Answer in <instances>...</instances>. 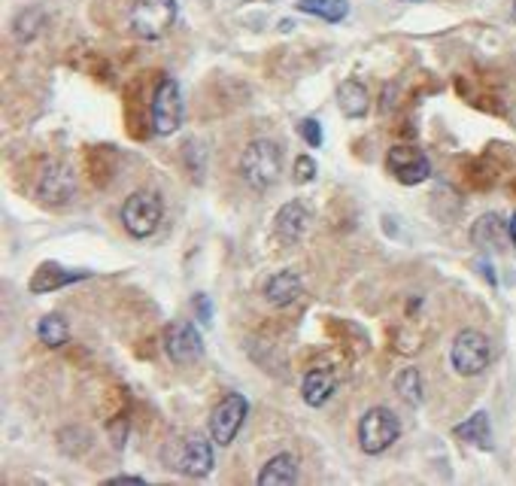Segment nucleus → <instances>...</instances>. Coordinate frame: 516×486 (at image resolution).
Returning <instances> with one entry per match:
<instances>
[{
  "instance_id": "nucleus-1",
  "label": "nucleus",
  "mask_w": 516,
  "mask_h": 486,
  "mask_svg": "<svg viewBox=\"0 0 516 486\" xmlns=\"http://www.w3.org/2000/svg\"><path fill=\"white\" fill-rule=\"evenodd\" d=\"M237 167H241V177L246 186L256 189V192H265V189H271L283 173V149L276 146L274 140L258 137V140L246 143Z\"/></svg>"
},
{
  "instance_id": "nucleus-2",
  "label": "nucleus",
  "mask_w": 516,
  "mask_h": 486,
  "mask_svg": "<svg viewBox=\"0 0 516 486\" xmlns=\"http://www.w3.org/2000/svg\"><path fill=\"white\" fill-rule=\"evenodd\" d=\"M162 459L171 472H179L186 477H206L213 472V447L204 435L173 437L168 447L162 450Z\"/></svg>"
},
{
  "instance_id": "nucleus-3",
  "label": "nucleus",
  "mask_w": 516,
  "mask_h": 486,
  "mask_svg": "<svg viewBox=\"0 0 516 486\" xmlns=\"http://www.w3.org/2000/svg\"><path fill=\"white\" fill-rule=\"evenodd\" d=\"M177 15H179L177 0H134L128 25L140 40H162L177 25Z\"/></svg>"
},
{
  "instance_id": "nucleus-4",
  "label": "nucleus",
  "mask_w": 516,
  "mask_h": 486,
  "mask_svg": "<svg viewBox=\"0 0 516 486\" xmlns=\"http://www.w3.org/2000/svg\"><path fill=\"white\" fill-rule=\"evenodd\" d=\"M164 216V204L158 192H134L131 198H125L122 204V225L131 237H143L155 234L158 225H162Z\"/></svg>"
},
{
  "instance_id": "nucleus-5",
  "label": "nucleus",
  "mask_w": 516,
  "mask_h": 486,
  "mask_svg": "<svg viewBox=\"0 0 516 486\" xmlns=\"http://www.w3.org/2000/svg\"><path fill=\"white\" fill-rule=\"evenodd\" d=\"M401 437V422L389 408H371L359 420V444L368 456H380Z\"/></svg>"
},
{
  "instance_id": "nucleus-6",
  "label": "nucleus",
  "mask_w": 516,
  "mask_h": 486,
  "mask_svg": "<svg viewBox=\"0 0 516 486\" xmlns=\"http://www.w3.org/2000/svg\"><path fill=\"white\" fill-rule=\"evenodd\" d=\"M492 358V347H489V338L477 329H465L456 334L450 347V362L462 377H477V374L486 371Z\"/></svg>"
},
{
  "instance_id": "nucleus-7",
  "label": "nucleus",
  "mask_w": 516,
  "mask_h": 486,
  "mask_svg": "<svg viewBox=\"0 0 516 486\" xmlns=\"http://www.w3.org/2000/svg\"><path fill=\"white\" fill-rule=\"evenodd\" d=\"M182 119H186V107H182V92L173 76H162L153 94V131L168 137V134L179 131Z\"/></svg>"
},
{
  "instance_id": "nucleus-8",
  "label": "nucleus",
  "mask_w": 516,
  "mask_h": 486,
  "mask_svg": "<svg viewBox=\"0 0 516 486\" xmlns=\"http://www.w3.org/2000/svg\"><path fill=\"white\" fill-rule=\"evenodd\" d=\"M246 413H249V404L241 393H232L225 395L222 402L213 408V417H210V435L219 447H228L234 441L241 426L246 422Z\"/></svg>"
},
{
  "instance_id": "nucleus-9",
  "label": "nucleus",
  "mask_w": 516,
  "mask_h": 486,
  "mask_svg": "<svg viewBox=\"0 0 516 486\" xmlns=\"http://www.w3.org/2000/svg\"><path fill=\"white\" fill-rule=\"evenodd\" d=\"M74 195H76V173H74V167H70V164L52 162V164H46L43 171H39L37 198L43 204L61 207V204H67Z\"/></svg>"
},
{
  "instance_id": "nucleus-10",
  "label": "nucleus",
  "mask_w": 516,
  "mask_h": 486,
  "mask_svg": "<svg viewBox=\"0 0 516 486\" xmlns=\"http://www.w3.org/2000/svg\"><path fill=\"white\" fill-rule=\"evenodd\" d=\"M164 353L173 365H192L197 358L204 356V340H201V331L195 329L192 323L179 320V323H171L164 329Z\"/></svg>"
},
{
  "instance_id": "nucleus-11",
  "label": "nucleus",
  "mask_w": 516,
  "mask_h": 486,
  "mask_svg": "<svg viewBox=\"0 0 516 486\" xmlns=\"http://www.w3.org/2000/svg\"><path fill=\"white\" fill-rule=\"evenodd\" d=\"M389 171H392V177L398 180L401 186H419V182H425L428 173H432V162H428V155L416 146H395L392 153H389Z\"/></svg>"
},
{
  "instance_id": "nucleus-12",
  "label": "nucleus",
  "mask_w": 516,
  "mask_h": 486,
  "mask_svg": "<svg viewBox=\"0 0 516 486\" xmlns=\"http://www.w3.org/2000/svg\"><path fill=\"white\" fill-rule=\"evenodd\" d=\"M301 292H304V283H301V277L295 270H276V274L267 277V283H265V301L271 307L295 305L301 298Z\"/></svg>"
},
{
  "instance_id": "nucleus-13",
  "label": "nucleus",
  "mask_w": 516,
  "mask_h": 486,
  "mask_svg": "<svg viewBox=\"0 0 516 486\" xmlns=\"http://www.w3.org/2000/svg\"><path fill=\"white\" fill-rule=\"evenodd\" d=\"M335 389H337V374L331 371L328 365H322V368H313L304 377V384H301V398H304L310 408H322V404L335 395Z\"/></svg>"
},
{
  "instance_id": "nucleus-14",
  "label": "nucleus",
  "mask_w": 516,
  "mask_h": 486,
  "mask_svg": "<svg viewBox=\"0 0 516 486\" xmlns=\"http://www.w3.org/2000/svg\"><path fill=\"white\" fill-rule=\"evenodd\" d=\"M307 225H310V210H307V204H301V201H289L280 213H276V234H280L285 243L301 241Z\"/></svg>"
},
{
  "instance_id": "nucleus-15",
  "label": "nucleus",
  "mask_w": 516,
  "mask_h": 486,
  "mask_svg": "<svg viewBox=\"0 0 516 486\" xmlns=\"http://www.w3.org/2000/svg\"><path fill=\"white\" fill-rule=\"evenodd\" d=\"M298 481V459L292 453H280L261 468L258 486H292Z\"/></svg>"
},
{
  "instance_id": "nucleus-16",
  "label": "nucleus",
  "mask_w": 516,
  "mask_h": 486,
  "mask_svg": "<svg viewBox=\"0 0 516 486\" xmlns=\"http://www.w3.org/2000/svg\"><path fill=\"white\" fill-rule=\"evenodd\" d=\"M337 103H340V110H344L346 119H362V116H368L371 94L359 79H346V83L337 89Z\"/></svg>"
},
{
  "instance_id": "nucleus-17",
  "label": "nucleus",
  "mask_w": 516,
  "mask_h": 486,
  "mask_svg": "<svg viewBox=\"0 0 516 486\" xmlns=\"http://www.w3.org/2000/svg\"><path fill=\"white\" fill-rule=\"evenodd\" d=\"M456 435L465 437L468 444H474V447L480 450H489L492 447V429H489V417L486 413H474L471 420H465L462 426H456Z\"/></svg>"
},
{
  "instance_id": "nucleus-18",
  "label": "nucleus",
  "mask_w": 516,
  "mask_h": 486,
  "mask_svg": "<svg viewBox=\"0 0 516 486\" xmlns=\"http://www.w3.org/2000/svg\"><path fill=\"white\" fill-rule=\"evenodd\" d=\"M298 10L322 22H344L349 13L346 0H298Z\"/></svg>"
},
{
  "instance_id": "nucleus-19",
  "label": "nucleus",
  "mask_w": 516,
  "mask_h": 486,
  "mask_svg": "<svg viewBox=\"0 0 516 486\" xmlns=\"http://www.w3.org/2000/svg\"><path fill=\"white\" fill-rule=\"evenodd\" d=\"M83 277H89V274H65L58 265H43L37 270L34 280H31V292H52V289H58V286L83 280Z\"/></svg>"
},
{
  "instance_id": "nucleus-20",
  "label": "nucleus",
  "mask_w": 516,
  "mask_h": 486,
  "mask_svg": "<svg viewBox=\"0 0 516 486\" xmlns=\"http://www.w3.org/2000/svg\"><path fill=\"white\" fill-rule=\"evenodd\" d=\"M46 25V13L39 10V6H31V10H22L19 15H15V22H13V37L19 40V43H31L37 34H39V28Z\"/></svg>"
},
{
  "instance_id": "nucleus-21",
  "label": "nucleus",
  "mask_w": 516,
  "mask_h": 486,
  "mask_svg": "<svg viewBox=\"0 0 516 486\" xmlns=\"http://www.w3.org/2000/svg\"><path fill=\"white\" fill-rule=\"evenodd\" d=\"M37 338L43 340L46 347H65L70 340V329H67L65 316H58V314L43 316V320L37 323Z\"/></svg>"
},
{
  "instance_id": "nucleus-22",
  "label": "nucleus",
  "mask_w": 516,
  "mask_h": 486,
  "mask_svg": "<svg viewBox=\"0 0 516 486\" xmlns=\"http://www.w3.org/2000/svg\"><path fill=\"white\" fill-rule=\"evenodd\" d=\"M471 241L477 246H502L504 241V225L495 213H486V216L477 219V225L471 231Z\"/></svg>"
},
{
  "instance_id": "nucleus-23",
  "label": "nucleus",
  "mask_w": 516,
  "mask_h": 486,
  "mask_svg": "<svg viewBox=\"0 0 516 486\" xmlns=\"http://www.w3.org/2000/svg\"><path fill=\"white\" fill-rule=\"evenodd\" d=\"M395 389L407 404H419L423 402V374L416 368H404L398 377H395Z\"/></svg>"
},
{
  "instance_id": "nucleus-24",
  "label": "nucleus",
  "mask_w": 516,
  "mask_h": 486,
  "mask_svg": "<svg viewBox=\"0 0 516 486\" xmlns=\"http://www.w3.org/2000/svg\"><path fill=\"white\" fill-rule=\"evenodd\" d=\"M298 134L307 140V146H313V149H319L322 146V140H325V134H322V125L316 122V119H301V125H298Z\"/></svg>"
},
{
  "instance_id": "nucleus-25",
  "label": "nucleus",
  "mask_w": 516,
  "mask_h": 486,
  "mask_svg": "<svg viewBox=\"0 0 516 486\" xmlns=\"http://www.w3.org/2000/svg\"><path fill=\"white\" fill-rule=\"evenodd\" d=\"M292 180L298 182V186H307V182L316 180V162L310 155H301L295 158V173H292Z\"/></svg>"
},
{
  "instance_id": "nucleus-26",
  "label": "nucleus",
  "mask_w": 516,
  "mask_h": 486,
  "mask_svg": "<svg viewBox=\"0 0 516 486\" xmlns=\"http://www.w3.org/2000/svg\"><path fill=\"white\" fill-rule=\"evenodd\" d=\"M195 310H201V323L206 325V323H210V298H206V295H197V298H195Z\"/></svg>"
},
{
  "instance_id": "nucleus-27",
  "label": "nucleus",
  "mask_w": 516,
  "mask_h": 486,
  "mask_svg": "<svg viewBox=\"0 0 516 486\" xmlns=\"http://www.w3.org/2000/svg\"><path fill=\"white\" fill-rule=\"evenodd\" d=\"M122 483H134V486H143L146 481L143 477H128V474H122V477H109L107 486H122Z\"/></svg>"
},
{
  "instance_id": "nucleus-28",
  "label": "nucleus",
  "mask_w": 516,
  "mask_h": 486,
  "mask_svg": "<svg viewBox=\"0 0 516 486\" xmlns=\"http://www.w3.org/2000/svg\"><path fill=\"white\" fill-rule=\"evenodd\" d=\"M507 237H511L513 246H516V213L511 216V222H507Z\"/></svg>"
},
{
  "instance_id": "nucleus-29",
  "label": "nucleus",
  "mask_w": 516,
  "mask_h": 486,
  "mask_svg": "<svg viewBox=\"0 0 516 486\" xmlns=\"http://www.w3.org/2000/svg\"><path fill=\"white\" fill-rule=\"evenodd\" d=\"M513 22H516V4H513Z\"/></svg>"
}]
</instances>
